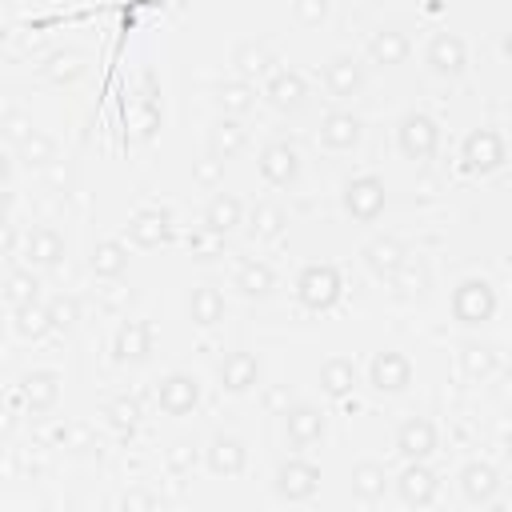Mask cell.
I'll use <instances>...</instances> for the list:
<instances>
[{
    "mask_svg": "<svg viewBox=\"0 0 512 512\" xmlns=\"http://www.w3.org/2000/svg\"><path fill=\"white\" fill-rule=\"evenodd\" d=\"M128 260H132V252H128V240H120V236H104L88 248V272L104 284L120 280L128 272Z\"/></svg>",
    "mask_w": 512,
    "mask_h": 512,
    "instance_id": "36",
    "label": "cell"
},
{
    "mask_svg": "<svg viewBox=\"0 0 512 512\" xmlns=\"http://www.w3.org/2000/svg\"><path fill=\"white\" fill-rule=\"evenodd\" d=\"M116 504H120V508H160L164 496H160V492H148V488H132V492H124Z\"/></svg>",
    "mask_w": 512,
    "mask_h": 512,
    "instance_id": "49",
    "label": "cell"
},
{
    "mask_svg": "<svg viewBox=\"0 0 512 512\" xmlns=\"http://www.w3.org/2000/svg\"><path fill=\"white\" fill-rule=\"evenodd\" d=\"M364 140V116L352 112V108H328L316 124V144L332 156H348L356 152Z\"/></svg>",
    "mask_w": 512,
    "mask_h": 512,
    "instance_id": "17",
    "label": "cell"
},
{
    "mask_svg": "<svg viewBox=\"0 0 512 512\" xmlns=\"http://www.w3.org/2000/svg\"><path fill=\"white\" fill-rule=\"evenodd\" d=\"M40 80H48L52 88H72L76 80H84L88 72V52L84 48H52L40 64H36Z\"/></svg>",
    "mask_w": 512,
    "mask_h": 512,
    "instance_id": "33",
    "label": "cell"
},
{
    "mask_svg": "<svg viewBox=\"0 0 512 512\" xmlns=\"http://www.w3.org/2000/svg\"><path fill=\"white\" fill-rule=\"evenodd\" d=\"M12 208H16V192L0 188V220H12Z\"/></svg>",
    "mask_w": 512,
    "mask_h": 512,
    "instance_id": "53",
    "label": "cell"
},
{
    "mask_svg": "<svg viewBox=\"0 0 512 512\" xmlns=\"http://www.w3.org/2000/svg\"><path fill=\"white\" fill-rule=\"evenodd\" d=\"M32 132H36V120H32L24 108H12V112H4V116H0V136H4V144H8V148H20Z\"/></svg>",
    "mask_w": 512,
    "mask_h": 512,
    "instance_id": "46",
    "label": "cell"
},
{
    "mask_svg": "<svg viewBox=\"0 0 512 512\" xmlns=\"http://www.w3.org/2000/svg\"><path fill=\"white\" fill-rule=\"evenodd\" d=\"M192 180H196L200 188L216 192V188L224 184V160H216L212 152H204L200 160H192Z\"/></svg>",
    "mask_w": 512,
    "mask_h": 512,
    "instance_id": "48",
    "label": "cell"
},
{
    "mask_svg": "<svg viewBox=\"0 0 512 512\" xmlns=\"http://www.w3.org/2000/svg\"><path fill=\"white\" fill-rule=\"evenodd\" d=\"M340 208L352 224H376L388 208V184L376 172H356L340 184Z\"/></svg>",
    "mask_w": 512,
    "mask_h": 512,
    "instance_id": "7",
    "label": "cell"
},
{
    "mask_svg": "<svg viewBox=\"0 0 512 512\" xmlns=\"http://www.w3.org/2000/svg\"><path fill=\"white\" fill-rule=\"evenodd\" d=\"M0 344H4V320H0Z\"/></svg>",
    "mask_w": 512,
    "mask_h": 512,
    "instance_id": "54",
    "label": "cell"
},
{
    "mask_svg": "<svg viewBox=\"0 0 512 512\" xmlns=\"http://www.w3.org/2000/svg\"><path fill=\"white\" fill-rule=\"evenodd\" d=\"M412 380H416V368H412V360H408L404 352H396V348L372 352V360H368V368H364V384H368L376 396H404V392L412 388Z\"/></svg>",
    "mask_w": 512,
    "mask_h": 512,
    "instance_id": "12",
    "label": "cell"
},
{
    "mask_svg": "<svg viewBox=\"0 0 512 512\" xmlns=\"http://www.w3.org/2000/svg\"><path fill=\"white\" fill-rule=\"evenodd\" d=\"M436 288V272H432V260L420 256V252H408L404 264L392 272L388 280V292L400 300V304H424Z\"/></svg>",
    "mask_w": 512,
    "mask_h": 512,
    "instance_id": "21",
    "label": "cell"
},
{
    "mask_svg": "<svg viewBox=\"0 0 512 512\" xmlns=\"http://www.w3.org/2000/svg\"><path fill=\"white\" fill-rule=\"evenodd\" d=\"M124 240H128V248H164L168 240H172V216H168V208H156V204H148V208H136L132 216H128V224H124Z\"/></svg>",
    "mask_w": 512,
    "mask_h": 512,
    "instance_id": "25",
    "label": "cell"
},
{
    "mask_svg": "<svg viewBox=\"0 0 512 512\" xmlns=\"http://www.w3.org/2000/svg\"><path fill=\"white\" fill-rule=\"evenodd\" d=\"M12 176H16V156H12L8 144H0V188H8Z\"/></svg>",
    "mask_w": 512,
    "mask_h": 512,
    "instance_id": "52",
    "label": "cell"
},
{
    "mask_svg": "<svg viewBox=\"0 0 512 512\" xmlns=\"http://www.w3.org/2000/svg\"><path fill=\"white\" fill-rule=\"evenodd\" d=\"M288 208L280 200H256L252 208H244V236L252 244H276L284 232H288Z\"/></svg>",
    "mask_w": 512,
    "mask_h": 512,
    "instance_id": "31",
    "label": "cell"
},
{
    "mask_svg": "<svg viewBox=\"0 0 512 512\" xmlns=\"http://www.w3.org/2000/svg\"><path fill=\"white\" fill-rule=\"evenodd\" d=\"M320 492V464L304 452H288L272 468V496L284 504H308Z\"/></svg>",
    "mask_w": 512,
    "mask_h": 512,
    "instance_id": "5",
    "label": "cell"
},
{
    "mask_svg": "<svg viewBox=\"0 0 512 512\" xmlns=\"http://www.w3.org/2000/svg\"><path fill=\"white\" fill-rule=\"evenodd\" d=\"M260 380H264V364L248 348H232L216 360V388L224 396H248L260 388Z\"/></svg>",
    "mask_w": 512,
    "mask_h": 512,
    "instance_id": "18",
    "label": "cell"
},
{
    "mask_svg": "<svg viewBox=\"0 0 512 512\" xmlns=\"http://www.w3.org/2000/svg\"><path fill=\"white\" fill-rule=\"evenodd\" d=\"M320 88L332 100H352L368 88V60L356 52H332L320 68Z\"/></svg>",
    "mask_w": 512,
    "mask_h": 512,
    "instance_id": "13",
    "label": "cell"
},
{
    "mask_svg": "<svg viewBox=\"0 0 512 512\" xmlns=\"http://www.w3.org/2000/svg\"><path fill=\"white\" fill-rule=\"evenodd\" d=\"M204 144H208V152L216 156V160H236L248 144H252V128H248V120H240V116H220L216 112V120L208 124V136H204Z\"/></svg>",
    "mask_w": 512,
    "mask_h": 512,
    "instance_id": "32",
    "label": "cell"
},
{
    "mask_svg": "<svg viewBox=\"0 0 512 512\" xmlns=\"http://www.w3.org/2000/svg\"><path fill=\"white\" fill-rule=\"evenodd\" d=\"M392 444H396L400 460H428V456H436V448H440V428H436L432 416L412 412V416H404V420L396 424Z\"/></svg>",
    "mask_w": 512,
    "mask_h": 512,
    "instance_id": "23",
    "label": "cell"
},
{
    "mask_svg": "<svg viewBox=\"0 0 512 512\" xmlns=\"http://www.w3.org/2000/svg\"><path fill=\"white\" fill-rule=\"evenodd\" d=\"M60 392H64V372L60 368H32V372H24L16 380V396H20V404H24L28 416L56 412Z\"/></svg>",
    "mask_w": 512,
    "mask_h": 512,
    "instance_id": "20",
    "label": "cell"
},
{
    "mask_svg": "<svg viewBox=\"0 0 512 512\" xmlns=\"http://www.w3.org/2000/svg\"><path fill=\"white\" fill-rule=\"evenodd\" d=\"M412 248L396 236V232H376L372 240H364V248H360V264L368 268V276L372 280H380V284H388L392 280V272L404 264V256H408Z\"/></svg>",
    "mask_w": 512,
    "mask_h": 512,
    "instance_id": "26",
    "label": "cell"
},
{
    "mask_svg": "<svg viewBox=\"0 0 512 512\" xmlns=\"http://www.w3.org/2000/svg\"><path fill=\"white\" fill-rule=\"evenodd\" d=\"M456 484H460V500L472 504V508H488L496 496H500V468L488 464V460H468L460 472H456Z\"/></svg>",
    "mask_w": 512,
    "mask_h": 512,
    "instance_id": "29",
    "label": "cell"
},
{
    "mask_svg": "<svg viewBox=\"0 0 512 512\" xmlns=\"http://www.w3.org/2000/svg\"><path fill=\"white\" fill-rule=\"evenodd\" d=\"M200 464L208 468V476L216 480H236L248 472V440L228 432V428H216L208 440H204V452H200Z\"/></svg>",
    "mask_w": 512,
    "mask_h": 512,
    "instance_id": "11",
    "label": "cell"
},
{
    "mask_svg": "<svg viewBox=\"0 0 512 512\" xmlns=\"http://www.w3.org/2000/svg\"><path fill=\"white\" fill-rule=\"evenodd\" d=\"M404 508H432L440 500V472L428 460H404V468L388 480Z\"/></svg>",
    "mask_w": 512,
    "mask_h": 512,
    "instance_id": "15",
    "label": "cell"
},
{
    "mask_svg": "<svg viewBox=\"0 0 512 512\" xmlns=\"http://www.w3.org/2000/svg\"><path fill=\"white\" fill-rule=\"evenodd\" d=\"M184 316L192 328H220L228 320V300H224L220 284H212V280L192 284L184 296Z\"/></svg>",
    "mask_w": 512,
    "mask_h": 512,
    "instance_id": "28",
    "label": "cell"
},
{
    "mask_svg": "<svg viewBox=\"0 0 512 512\" xmlns=\"http://www.w3.org/2000/svg\"><path fill=\"white\" fill-rule=\"evenodd\" d=\"M228 64H232V76L256 84V80H264L280 60H276V48H272L268 36H248V40H240V44L232 48Z\"/></svg>",
    "mask_w": 512,
    "mask_h": 512,
    "instance_id": "30",
    "label": "cell"
},
{
    "mask_svg": "<svg viewBox=\"0 0 512 512\" xmlns=\"http://www.w3.org/2000/svg\"><path fill=\"white\" fill-rule=\"evenodd\" d=\"M448 308H452V320L460 328H484L496 320L500 312V292L488 276L480 272H468L452 284V296H448Z\"/></svg>",
    "mask_w": 512,
    "mask_h": 512,
    "instance_id": "2",
    "label": "cell"
},
{
    "mask_svg": "<svg viewBox=\"0 0 512 512\" xmlns=\"http://www.w3.org/2000/svg\"><path fill=\"white\" fill-rule=\"evenodd\" d=\"M420 64H424V72H428L432 80H440V84H456V80L468 72L472 60H468V44H464V36L440 28V32L428 36V44H424V52H420Z\"/></svg>",
    "mask_w": 512,
    "mask_h": 512,
    "instance_id": "8",
    "label": "cell"
},
{
    "mask_svg": "<svg viewBox=\"0 0 512 512\" xmlns=\"http://www.w3.org/2000/svg\"><path fill=\"white\" fill-rule=\"evenodd\" d=\"M156 348V324L148 316H128L112 332V360L116 364H144Z\"/></svg>",
    "mask_w": 512,
    "mask_h": 512,
    "instance_id": "22",
    "label": "cell"
},
{
    "mask_svg": "<svg viewBox=\"0 0 512 512\" xmlns=\"http://www.w3.org/2000/svg\"><path fill=\"white\" fill-rule=\"evenodd\" d=\"M276 424H280V444L288 452H312L328 436V412L316 400H296L292 396L276 412Z\"/></svg>",
    "mask_w": 512,
    "mask_h": 512,
    "instance_id": "3",
    "label": "cell"
},
{
    "mask_svg": "<svg viewBox=\"0 0 512 512\" xmlns=\"http://www.w3.org/2000/svg\"><path fill=\"white\" fill-rule=\"evenodd\" d=\"M388 468L380 460H356L352 472H348V488H352V500L356 504H380L384 492H388Z\"/></svg>",
    "mask_w": 512,
    "mask_h": 512,
    "instance_id": "38",
    "label": "cell"
},
{
    "mask_svg": "<svg viewBox=\"0 0 512 512\" xmlns=\"http://www.w3.org/2000/svg\"><path fill=\"white\" fill-rule=\"evenodd\" d=\"M332 12V0H292V24L296 28H320Z\"/></svg>",
    "mask_w": 512,
    "mask_h": 512,
    "instance_id": "47",
    "label": "cell"
},
{
    "mask_svg": "<svg viewBox=\"0 0 512 512\" xmlns=\"http://www.w3.org/2000/svg\"><path fill=\"white\" fill-rule=\"evenodd\" d=\"M316 388L328 396V400H344L360 388V368L348 360V356H328L316 372Z\"/></svg>",
    "mask_w": 512,
    "mask_h": 512,
    "instance_id": "37",
    "label": "cell"
},
{
    "mask_svg": "<svg viewBox=\"0 0 512 512\" xmlns=\"http://www.w3.org/2000/svg\"><path fill=\"white\" fill-rule=\"evenodd\" d=\"M12 156H16V164L28 168V172H48V168L60 164V140H56L52 132L36 128L20 148H12Z\"/></svg>",
    "mask_w": 512,
    "mask_h": 512,
    "instance_id": "39",
    "label": "cell"
},
{
    "mask_svg": "<svg viewBox=\"0 0 512 512\" xmlns=\"http://www.w3.org/2000/svg\"><path fill=\"white\" fill-rule=\"evenodd\" d=\"M200 452H204L200 440L176 436V440H168V448H164V468H168L172 476H192V472L200 468Z\"/></svg>",
    "mask_w": 512,
    "mask_h": 512,
    "instance_id": "44",
    "label": "cell"
},
{
    "mask_svg": "<svg viewBox=\"0 0 512 512\" xmlns=\"http://www.w3.org/2000/svg\"><path fill=\"white\" fill-rule=\"evenodd\" d=\"M344 296V272L332 260H312L292 276V300L304 312H332Z\"/></svg>",
    "mask_w": 512,
    "mask_h": 512,
    "instance_id": "1",
    "label": "cell"
},
{
    "mask_svg": "<svg viewBox=\"0 0 512 512\" xmlns=\"http://www.w3.org/2000/svg\"><path fill=\"white\" fill-rule=\"evenodd\" d=\"M20 228L12 224V220H0V260H12V256H20Z\"/></svg>",
    "mask_w": 512,
    "mask_h": 512,
    "instance_id": "50",
    "label": "cell"
},
{
    "mask_svg": "<svg viewBox=\"0 0 512 512\" xmlns=\"http://www.w3.org/2000/svg\"><path fill=\"white\" fill-rule=\"evenodd\" d=\"M12 332L20 340H44L52 332V320H48V304L44 300H32V304H16L12 308Z\"/></svg>",
    "mask_w": 512,
    "mask_h": 512,
    "instance_id": "42",
    "label": "cell"
},
{
    "mask_svg": "<svg viewBox=\"0 0 512 512\" xmlns=\"http://www.w3.org/2000/svg\"><path fill=\"white\" fill-rule=\"evenodd\" d=\"M456 160H460V168L468 176H492V172H500L508 164V140H504V132L496 124H480L460 140Z\"/></svg>",
    "mask_w": 512,
    "mask_h": 512,
    "instance_id": "6",
    "label": "cell"
},
{
    "mask_svg": "<svg viewBox=\"0 0 512 512\" xmlns=\"http://www.w3.org/2000/svg\"><path fill=\"white\" fill-rule=\"evenodd\" d=\"M412 56V28L404 20H388V24H376L368 32V44H364V60L376 64V68H400L408 64Z\"/></svg>",
    "mask_w": 512,
    "mask_h": 512,
    "instance_id": "16",
    "label": "cell"
},
{
    "mask_svg": "<svg viewBox=\"0 0 512 512\" xmlns=\"http://www.w3.org/2000/svg\"><path fill=\"white\" fill-rule=\"evenodd\" d=\"M212 104L220 116H240L248 120L260 104V88L252 80H240V76H228V80H216L212 84Z\"/></svg>",
    "mask_w": 512,
    "mask_h": 512,
    "instance_id": "34",
    "label": "cell"
},
{
    "mask_svg": "<svg viewBox=\"0 0 512 512\" xmlns=\"http://www.w3.org/2000/svg\"><path fill=\"white\" fill-rule=\"evenodd\" d=\"M44 304H48L52 332H64V336H68V332L84 320V304H80V296H76V292H56V296H48Z\"/></svg>",
    "mask_w": 512,
    "mask_h": 512,
    "instance_id": "45",
    "label": "cell"
},
{
    "mask_svg": "<svg viewBox=\"0 0 512 512\" xmlns=\"http://www.w3.org/2000/svg\"><path fill=\"white\" fill-rule=\"evenodd\" d=\"M456 364H460V376L468 384H484V380H492L500 372V348L488 344V340H460Z\"/></svg>",
    "mask_w": 512,
    "mask_h": 512,
    "instance_id": "35",
    "label": "cell"
},
{
    "mask_svg": "<svg viewBox=\"0 0 512 512\" xmlns=\"http://www.w3.org/2000/svg\"><path fill=\"white\" fill-rule=\"evenodd\" d=\"M0 296H4V304L8 308H16V304H32V300H44V280H40V272L36 268H12L8 276H4V284H0Z\"/></svg>",
    "mask_w": 512,
    "mask_h": 512,
    "instance_id": "41",
    "label": "cell"
},
{
    "mask_svg": "<svg viewBox=\"0 0 512 512\" xmlns=\"http://www.w3.org/2000/svg\"><path fill=\"white\" fill-rule=\"evenodd\" d=\"M440 144H444V128H440V120L432 112L408 108L396 120V152L408 164H432L440 156Z\"/></svg>",
    "mask_w": 512,
    "mask_h": 512,
    "instance_id": "4",
    "label": "cell"
},
{
    "mask_svg": "<svg viewBox=\"0 0 512 512\" xmlns=\"http://www.w3.org/2000/svg\"><path fill=\"white\" fill-rule=\"evenodd\" d=\"M20 260L36 272H56L64 260H68V240L56 224H32L24 236H20Z\"/></svg>",
    "mask_w": 512,
    "mask_h": 512,
    "instance_id": "14",
    "label": "cell"
},
{
    "mask_svg": "<svg viewBox=\"0 0 512 512\" xmlns=\"http://www.w3.org/2000/svg\"><path fill=\"white\" fill-rule=\"evenodd\" d=\"M152 400H156V408H160L164 416L184 420V416H192V412L200 408V400H204V384H200L196 372H188V368H172V372H164V376L152 384Z\"/></svg>",
    "mask_w": 512,
    "mask_h": 512,
    "instance_id": "9",
    "label": "cell"
},
{
    "mask_svg": "<svg viewBox=\"0 0 512 512\" xmlns=\"http://www.w3.org/2000/svg\"><path fill=\"white\" fill-rule=\"evenodd\" d=\"M244 208H248V204H244L236 192L216 188V192L208 196L204 212H200V228H204L212 240H228L232 232H240V224H244Z\"/></svg>",
    "mask_w": 512,
    "mask_h": 512,
    "instance_id": "27",
    "label": "cell"
},
{
    "mask_svg": "<svg viewBox=\"0 0 512 512\" xmlns=\"http://www.w3.org/2000/svg\"><path fill=\"white\" fill-rule=\"evenodd\" d=\"M56 444L68 452V456H100V436L96 428H88L84 420H68L56 428Z\"/></svg>",
    "mask_w": 512,
    "mask_h": 512,
    "instance_id": "43",
    "label": "cell"
},
{
    "mask_svg": "<svg viewBox=\"0 0 512 512\" xmlns=\"http://www.w3.org/2000/svg\"><path fill=\"white\" fill-rule=\"evenodd\" d=\"M100 416H104V424H108L112 432L132 436V432L140 428V420H144V404H140V396L116 392V396H108V400L100 404Z\"/></svg>",
    "mask_w": 512,
    "mask_h": 512,
    "instance_id": "40",
    "label": "cell"
},
{
    "mask_svg": "<svg viewBox=\"0 0 512 512\" xmlns=\"http://www.w3.org/2000/svg\"><path fill=\"white\" fill-rule=\"evenodd\" d=\"M260 100L280 112V116H296L308 100H312V84L300 68H288V64H276L264 80H260Z\"/></svg>",
    "mask_w": 512,
    "mask_h": 512,
    "instance_id": "10",
    "label": "cell"
},
{
    "mask_svg": "<svg viewBox=\"0 0 512 512\" xmlns=\"http://www.w3.org/2000/svg\"><path fill=\"white\" fill-rule=\"evenodd\" d=\"M288 400H292V388H288V384H272V388L264 392V408H268L272 416H276V412H280Z\"/></svg>",
    "mask_w": 512,
    "mask_h": 512,
    "instance_id": "51",
    "label": "cell"
},
{
    "mask_svg": "<svg viewBox=\"0 0 512 512\" xmlns=\"http://www.w3.org/2000/svg\"><path fill=\"white\" fill-rule=\"evenodd\" d=\"M280 288V272L260 256H240L232 264V292L240 300H268Z\"/></svg>",
    "mask_w": 512,
    "mask_h": 512,
    "instance_id": "24",
    "label": "cell"
},
{
    "mask_svg": "<svg viewBox=\"0 0 512 512\" xmlns=\"http://www.w3.org/2000/svg\"><path fill=\"white\" fill-rule=\"evenodd\" d=\"M256 172L268 188H292L304 172V160H300V148L292 140H264L260 156H256Z\"/></svg>",
    "mask_w": 512,
    "mask_h": 512,
    "instance_id": "19",
    "label": "cell"
}]
</instances>
